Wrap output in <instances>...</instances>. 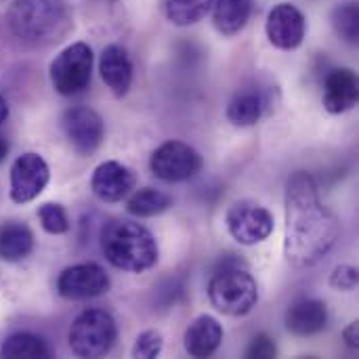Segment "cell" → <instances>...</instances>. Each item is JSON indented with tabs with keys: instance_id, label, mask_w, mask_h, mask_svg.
Listing matches in <instances>:
<instances>
[{
	"instance_id": "6da1fadb",
	"label": "cell",
	"mask_w": 359,
	"mask_h": 359,
	"mask_svg": "<svg viewBox=\"0 0 359 359\" xmlns=\"http://www.w3.org/2000/svg\"><path fill=\"white\" fill-rule=\"evenodd\" d=\"M339 219L322 204L316 179L309 172H294L286 185V238L284 255L294 267L320 263L337 244Z\"/></svg>"
},
{
	"instance_id": "7a4b0ae2",
	"label": "cell",
	"mask_w": 359,
	"mask_h": 359,
	"mask_svg": "<svg viewBox=\"0 0 359 359\" xmlns=\"http://www.w3.org/2000/svg\"><path fill=\"white\" fill-rule=\"evenodd\" d=\"M11 34L27 46H48L72 29V15L63 0H15L8 8Z\"/></svg>"
},
{
	"instance_id": "3957f363",
	"label": "cell",
	"mask_w": 359,
	"mask_h": 359,
	"mask_svg": "<svg viewBox=\"0 0 359 359\" xmlns=\"http://www.w3.org/2000/svg\"><path fill=\"white\" fill-rule=\"evenodd\" d=\"M101 250L116 269L128 273H143L158 261V244L151 231L128 219H114L103 227Z\"/></svg>"
},
{
	"instance_id": "277c9868",
	"label": "cell",
	"mask_w": 359,
	"mask_h": 359,
	"mask_svg": "<svg viewBox=\"0 0 359 359\" xmlns=\"http://www.w3.org/2000/svg\"><path fill=\"white\" fill-rule=\"evenodd\" d=\"M208 299L217 311L240 318L250 313L257 305L259 286L238 259L227 257L219 263V269L208 284Z\"/></svg>"
},
{
	"instance_id": "5b68a950",
	"label": "cell",
	"mask_w": 359,
	"mask_h": 359,
	"mask_svg": "<svg viewBox=\"0 0 359 359\" xmlns=\"http://www.w3.org/2000/svg\"><path fill=\"white\" fill-rule=\"evenodd\" d=\"M118 337L114 318L101 309L82 311L69 328V347L78 358H103Z\"/></svg>"
},
{
	"instance_id": "8992f818",
	"label": "cell",
	"mask_w": 359,
	"mask_h": 359,
	"mask_svg": "<svg viewBox=\"0 0 359 359\" xmlns=\"http://www.w3.org/2000/svg\"><path fill=\"white\" fill-rule=\"evenodd\" d=\"M93 74V50L84 42H74L50 63V84L59 95L72 97L82 93Z\"/></svg>"
},
{
	"instance_id": "52a82bcc",
	"label": "cell",
	"mask_w": 359,
	"mask_h": 359,
	"mask_svg": "<svg viewBox=\"0 0 359 359\" xmlns=\"http://www.w3.org/2000/svg\"><path fill=\"white\" fill-rule=\"evenodd\" d=\"M151 172L166 183H181L196 177L202 168L200 154L183 141L162 143L149 160Z\"/></svg>"
},
{
	"instance_id": "ba28073f",
	"label": "cell",
	"mask_w": 359,
	"mask_h": 359,
	"mask_svg": "<svg viewBox=\"0 0 359 359\" xmlns=\"http://www.w3.org/2000/svg\"><path fill=\"white\" fill-rule=\"evenodd\" d=\"M225 221L231 238L244 246H255L273 233V215L252 200H240L231 204Z\"/></svg>"
},
{
	"instance_id": "9c48e42d",
	"label": "cell",
	"mask_w": 359,
	"mask_h": 359,
	"mask_svg": "<svg viewBox=\"0 0 359 359\" xmlns=\"http://www.w3.org/2000/svg\"><path fill=\"white\" fill-rule=\"evenodd\" d=\"M61 126L69 145L80 156H90L101 145L103 135H105L101 116L86 105L67 109L61 118Z\"/></svg>"
},
{
	"instance_id": "30bf717a",
	"label": "cell",
	"mask_w": 359,
	"mask_h": 359,
	"mask_svg": "<svg viewBox=\"0 0 359 359\" xmlns=\"http://www.w3.org/2000/svg\"><path fill=\"white\" fill-rule=\"evenodd\" d=\"M50 170L42 156L23 154L11 168V200L15 204L32 202L48 185Z\"/></svg>"
},
{
	"instance_id": "8fae6325",
	"label": "cell",
	"mask_w": 359,
	"mask_h": 359,
	"mask_svg": "<svg viewBox=\"0 0 359 359\" xmlns=\"http://www.w3.org/2000/svg\"><path fill=\"white\" fill-rule=\"evenodd\" d=\"M109 278L103 271V267L95 263H82L67 267L61 271L57 280V290L63 299L69 301H82V299H95L107 292Z\"/></svg>"
},
{
	"instance_id": "7c38bea8",
	"label": "cell",
	"mask_w": 359,
	"mask_h": 359,
	"mask_svg": "<svg viewBox=\"0 0 359 359\" xmlns=\"http://www.w3.org/2000/svg\"><path fill=\"white\" fill-rule=\"evenodd\" d=\"M265 29H267L269 42L276 48L292 50L303 44L305 32H307V21H305V15L294 4L282 2L276 8H271Z\"/></svg>"
},
{
	"instance_id": "4fadbf2b",
	"label": "cell",
	"mask_w": 359,
	"mask_h": 359,
	"mask_svg": "<svg viewBox=\"0 0 359 359\" xmlns=\"http://www.w3.org/2000/svg\"><path fill=\"white\" fill-rule=\"evenodd\" d=\"M135 185H137V175L128 166H124L116 160L99 164L90 179L93 194L103 202L124 200L128 194H133Z\"/></svg>"
},
{
	"instance_id": "5bb4252c",
	"label": "cell",
	"mask_w": 359,
	"mask_h": 359,
	"mask_svg": "<svg viewBox=\"0 0 359 359\" xmlns=\"http://www.w3.org/2000/svg\"><path fill=\"white\" fill-rule=\"evenodd\" d=\"M358 74L349 67H334L324 78V107L330 114H345L358 105Z\"/></svg>"
},
{
	"instance_id": "9a60e30c",
	"label": "cell",
	"mask_w": 359,
	"mask_h": 359,
	"mask_svg": "<svg viewBox=\"0 0 359 359\" xmlns=\"http://www.w3.org/2000/svg\"><path fill=\"white\" fill-rule=\"evenodd\" d=\"M99 72L103 82L109 86V90L116 97H124L130 88L133 82V63L128 53L118 46V44H109L103 48L101 59H99Z\"/></svg>"
},
{
	"instance_id": "2e32d148",
	"label": "cell",
	"mask_w": 359,
	"mask_h": 359,
	"mask_svg": "<svg viewBox=\"0 0 359 359\" xmlns=\"http://www.w3.org/2000/svg\"><path fill=\"white\" fill-rule=\"evenodd\" d=\"M328 309L318 299H301L286 311V328L297 337H311L326 328Z\"/></svg>"
},
{
	"instance_id": "e0dca14e",
	"label": "cell",
	"mask_w": 359,
	"mask_h": 359,
	"mask_svg": "<svg viewBox=\"0 0 359 359\" xmlns=\"http://www.w3.org/2000/svg\"><path fill=\"white\" fill-rule=\"evenodd\" d=\"M223 343V328L210 316H200L185 330V351L191 358H210Z\"/></svg>"
},
{
	"instance_id": "ac0fdd59",
	"label": "cell",
	"mask_w": 359,
	"mask_h": 359,
	"mask_svg": "<svg viewBox=\"0 0 359 359\" xmlns=\"http://www.w3.org/2000/svg\"><path fill=\"white\" fill-rule=\"evenodd\" d=\"M269 109V97L259 88H248L238 93L227 105V118L236 126L257 124Z\"/></svg>"
},
{
	"instance_id": "d6986e66",
	"label": "cell",
	"mask_w": 359,
	"mask_h": 359,
	"mask_svg": "<svg viewBox=\"0 0 359 359\" xmlns=\"http://www.w3.org/2000/svg\"><path fill=\"white\" fill-rule=\"evenodd\" d=\"M212 4V21L223 36H236L242 32L252 13V0H217Z\"/></svg>"
},
{
	"instance_id": "ffe728a7",
	"label": "cell",
	"mask_w": 359,
	"mask_h": 359,
	"mask_svg": "<svg viewBox=\"0 0 359 359\" xmlns=\"http://www.w3.org/2000/svg\"><path fill=\"white\" fill-rule=\"evenodd\" d=\"M34 248V236L27 225L19 221H8L0 227V259L17 263L25 259Z\"/></svg>"
},
{
	"instance_id": "44dd1931",
	"label": "cell",
	"mask_w": 359,
	"mask_h": 359,
	"mask_svg": "<svg viewBox=\"0 0 359 359\" xmlns=\"http://www.w3.org/2000/svg\"><path fill=\"white\" fill-rule=\"evenodd\" d=\"M215 0H162L164 15L172 25H194L206 17Z\"/></svg>"
},
{
	"instance_id": "7402d4cb",
	"label": "cell",
	"mask_w": 359,
	"mask_h": 359,
	"mask_svg": "<svg viewBox=\"0 0 359 359\" xmlns=\"http://www.w3.org/2000/svg\"><path fill=\"white\" fill-rule=\"evenodd\" d=\"M170 206H172L170 196H166L164 191L154 189V187L137 189V191L128 198V202H126L128 212L135 215V217H156V215L166 212Z\"/></svg>"
},
{
	"instance_id": "603a6c76",
	"label": "cell",
	"mask_w": 359,
	"mask_h": 359,
	"mask_svg": "<svg viewBox=\"0 0 359 359\" xmlns=\"http://www.w3.org/2000/svg\"><path fill=\"white\" fill-rule=\"evenodd\" d=\"M0 355L8 359H44L48 358V347L46 343L29 332H17L13 337H8L0 349Z\"/></svg>"
},
{
	"instance_id": "cb8c5ba5",
	"label": "cell",
	"mask_w": 359,
	"mask_h": 359,
	"mask_svg": "<svg viewBox=\"0 0 359 359\" xmlns=\"http://www.w3.org/2000/svg\"><path fill=\"white\" fill-rule=\"evenodd\" d=\"M332 27L334 32L349 44H355L359 38V11L355 2H345L332 11Z\"/></svg>"
},
{
	"instance_id": "d4e9b609",
	"label": "cell",
	"mask_w": 359,
	"mask_h": 359,
	"mask_svg": "<svg viewBox=\"0 0 359 359\" xmlns=\"http://www.w3.org/2000/svg\"><path fill=\"white\" fill-rule=\"evenodd\" d=\"M38 219H40V225L46 233H53V236H61V233H67L69 231V219H67V212L61 204H42L38 208Z\"/></svg>"
},
{
	"instance_id": "484cf974",
	"label": "cell",
	"mask_w": 359,
	"mask_h": 359,
	"mask_svg": "<svg viewBox=\"0 0 359 359\" xmlns=\"http://www.w3.org/2000/svg\"><path fill=\"white\" fill-rule=\"evenodd\" d=\"M162 347H164L162 334L158 330H147V332L137 337V343L133 347V358H158L162 353Z\"/></svg>"
},
{
	"instance_id": "4316f807",
	"label": "cell",
	"mask_w": 359,
	"mask_h": 359,
	"mask_svg": "<svg viewBox=\"0 0 359 359\" xmlns=\"http://www.w3.org/2000/svg\"><path fill=\"white\" fill-rule=\"evenodd\" d=\"M358 269L353 265H339L332 276H330V286L334 290H343V292H351L358 288Z\"/></svg>"
},
{
	"instance_id": "83f0119b",
	"label": "cell",
	"mask_w": 359,
	"mask_h": 359,
	"mask_svg": "<svg viewBox=\"0 0 359 359\" xmlns=\"http://www.w3.org/2000/svg\"><path fill=\"white\" fill-rule=\"evenodd\" d=\"M278 355V347L276 343L267 337V334H259L252 339L250 347L246 349V358H257V359H271Z\"/></svg>"
},
{
	"instance_id": "f1b7e54d",
	"label": "cell",
	"mask_w": 359,
	"mask_h": 359,
	"mask_svg": "<svg viewBox=\"0 0 359 359\" xmlns=\"http://www.w3.org/2000/svg\"><path fill=\"white\" fill-rule=\"evenodd\" d=\"M359 326L358 322H353V324H349L347 328H345V332H343V339L347 341V345L351 347V349H358L359 347Z\"/></svg>"
},
{
	"instance_id": "f546056e",
	"label": "cell",
	"mask_w": 359,
	"mask_h": 359,
	"mask_svg": "<svg viewBox=\"0 0 359 359\" xmlns=\"http://www.w3.org/2000/svg\"><path fill=\"white\" fill-rule=\"evenodd\" d=\"M6 118H8V103H6V99L0 95V124H2Z\"/></svg>"
},
{
	"instance_id": "4dcf8cb0",
	"label": "cell",
	"mask_w": 359,
	"mask_h": 359,
	"mask_svg": "<svg viewBox=\"0 0 359 359\" xmlns=\"http://www.w3.org/2000/svg\"><path fill=\"white\" fill-rule=\"evenodd\" d=\"M6 151H8V145H6V141L0 137V162L4 160V156H6Z\"/></svg>"
}]
</instances>
